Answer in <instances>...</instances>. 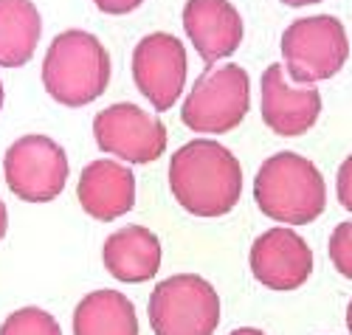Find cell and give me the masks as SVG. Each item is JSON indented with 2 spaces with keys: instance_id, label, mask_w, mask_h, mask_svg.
Here are the masks:
<instances>
[{
  "instance_id": "277c9868",
  "label": "cell",
  "mask_w": 352,
  "mask_h": 335,
  "mask_svg": "<svg viewBox=\"0 0 352 335\" xmlns=\"http://www.w3.org/2000/svg\"><path fill=\"white\" fill-rule=\"evenodd\" d=\"M279 48L290 79L299 85L333 79L349 56L344 23L333 14H313L290 23L282 34Z\"/></svg>"
},
{
  "instance_id": "7c38bea8",
  "label": "cell",
  "mask_w": 352,
  "mask_h": 335,
  "mask_svg": "<svg viewBox=\"0 0 352 335\" xmlns=\"http://www.w3.org/2000/svg\"><path fill=\"white\" fill-rule=\"evenodd\" d=\"M184 32L209 68L231 56L243 43V17L231 0H186Z\"/></svg>"
},
{
  "instance_id": "44dd1931",
  "label": "cell",
  "mask_w": 352,
  "mask_h": 335,
  "mask_svg": "<svg viewBox=\"0 0 352 335\" xmlns=\"http://www.w3.org/2000/svg\"><path fill=\"white\" fill-rule=\"evenodd\" d=\"M6 228H9V211H6L3 197H0V239L6 237Z\"/></svg>"
},
{
  "instance_id": "9c48e42d",
  "label": "cell",
  "mask_w": 352,
  "mask_h": 335,
  "mask_svg": "<svg viewBox=\"0 0 352 335\" xmlns=\"http://www.w3.org/2000/svg\"><path fill=\"white\" fill-rule=\"evenodd\" d=\"M186 68L189 65L184 43L166 32L146 34L133 51L135 87L158 113H166L181 99L186 85Z\"/></svg>"
},
{
  "instance_id": "ac0fdd59",
  "label": "cell",
  "mask_w": 352,
  "mask_h": 335,
  "mask_svg": "<svg viewBox=\"0 0 352 335\" xmlns=\"http://www.w3.org/2000/svg\"><path fill=\"white\" fill-rule=\"evenodd\" d=\"M330 262L344 279H352V220L336 226L330 237Z\"/></svg>"
},
{
  "instance_id": "52a82bcc",
  "label": "cell",
  "mask_w": 352,
  "mask_h": 335,
  "mask_svg": "<svg viewBox=\"0 0 352 335\" xmlns=\"http://www.w3.org/2000/svg\"><path fill=\"white\" fill-rule=\"evenodd\" d=\"M3 175L14 197L51 203L68 184V155L48 136H23L6 149Z\"/></svg>"
},
{
  "instance_id": "d6986e66",
  "label": "cell",
  "mask_w": 352,
  "mask_h": 335,
  "mask_svg": "<svg viewBox=\"0 0 352 335\" xmlns=\"http://www.w3.org/2000/svg\"><path fill=\"white\" fill-rule=\"evenodd\" d=\"M336 192H338V203H341L346 211H352V155H346L344 164L338 166Z\"/></svg>"
},
{
  "instance_id": "5b68a950",
  "label": "cell",
  "mask_w": 352,
  "mask_h": 335,
  "mask_svg": "<svg viewBox=\"0 0 352 335\" xmlns=\"http://www.w3.org/2000/svg\"><path fill=\"white\" fill-rule=\"evenodd\" d=\"M146 313L155 335H214L220 296L197 273H175L155 285Z\"/></svg>"
},
{
  "instance_id": "ffe728a7",
  "label": "cell",
  "mask_w": 352,
  "mask_h": 335,
  "mask_svg": "<svg viewBox=\"0 0 352 335\" xmlns=\"http://www.w3.org/2000/svg\"><path fill=\"white\" fill-rule=\"evenodd\" d=\"M94 3L104 14H130L144 3V0H94Z\"/></svg>"
},
{
  "instance_id": "6da1fadb",
  "label": "cell",
  "mask_w": 352,
  "mask_h": 335,
  "mask_svg": "<svg viewBox=\"0 0 352 335\" xmlns=\"http://www.w3.org/2000/svg\"><path fill=\"white\" fill-rule=\"evenodd\" d=\"M169 192L195 217H223L240 203V161L217 141L195 138L175 149L169 161Z\"/></svg>"
},
{
  "instance_id": "9a60e30c",
  "label": "cell",
  "mask_w": 352,
  "mask_h": 335,
  "mask_svg": "<svg viewBox=\"0 0 352 335\" xmlns=\"http://www.w3.org/2000/svg\"><path fill=\"white\" fill-rule=\"evenodd\" d=\"M74 335H138L133 301L119 290H94L74 310Z\"/></svg>"
},
{
  "instance_id": "ba28073f",
  "label": "cell",
  "mask_w": 352,
  "mask_h": 335,
  "mask_svg": "<svg viewBox=\"0 0 352 335\" xmlns=\"http://www.w3.org/2000/svg\"><path fill=\"white\" fill-rule=\"evenodd\" d=\"M94 138L102 152L127 164H153L166 152V125L130 102L104 107L94 118Z\"/></svg>"
},
{
  "instance_id": "7402d4cb",
  "label": "cell",
  "mask_w": 352,
  "mask_h": 335,
  "mask_svg": "<svg viewBox=\"0 0 352 335\" xmlns=\"http://www.w3.org/2000/svg\"><path fill=\"white\" fill-rule=\"evenodd\" d=\"M285 6H293V9H302V6H313V3H321V0H282Z\"/></svg>"
},
{
  "instance_id": "4fadbf2b",
  "label": "cell",
  "mask_w": 352,
  "mask_h": 335,
  "mask_svg": "<svg viewBox=\"0 0 352 335\" xmlns=\"http://www.w3.org/2000/svg\"><path fill=\"white\" fill-rule=\"evenodd\" d=\"M76 197L85 215H91L94 220H119L135 206V175L119 161H91L79 175Z\"/></svg>"
},
{
  "instance_id": "5bb4252c",
  "label": "cell",
  "mask_w": 352,
  "mask_h": 335,
  "mask_svg": "<svg viewBox=\"0 0 352 335\" xmlns=\"http://www.w3.org/2000/svg\"><path fill=\"white\" fill-rule=\"evenodd\" d=\"M161 239L144 226H124L104 239L102 262L113 279L124 285L150 282L161 268Z\"/></svg>"
},
{
  "instance_id": "30bf717a",
  "label": "cell",
  "mask_w": 352,
  "mask_h": 335,
  "mask_svg": "<svg viewBox=\"0 0 352 335\" xmlns=\"http://www.w3.org/2000/svg\"><path fill=\"white\" fill-rule=\"evenodd\" d=\"M321 116V94L316 85L293 82L282 63L262 74V121L285 138L305 136Z\"/></svg>"
},
{
  "instance_id": "d4e9b609",
  "label": "cell",
  "mask_w": 352,
  "mask_h": 335,
  "mask_svg": "<svg viewBox=\"0 0 352 335\" xmlns=\"http://www.w3.org/2000/svg\"><path fill=\"white\" fill-rule=\"evenodd\" d=\"M3 96H6L3 94V82H0V110H3Z\"/></svg>"
},
{
  "instance_id": "8992f818",
  "label": "cell",
  "mask_w": 352,
  "mask_h": 335,
  "mask_svg": "<svg viewBox=\"0 0 352 335\" xmlns=\"http://www.w3.org/2000/svg\"><path fill=\"white\" fill-rule=\"evenodd\" d=\"M251 107V82L245 68L226 63L203 71L184 102L181 118L195 133L220 136L240 125Z\"/></svg>"
},
{
  "instance_id": "8fae6325",
  "label": "cell",
  "mask_w": 352,
  "mask_h": 335,
  "mask_svg": "<svg viewBox=\"0 0 352 335\" xmlns=\"http://www.w3.org/2000/svg\"><path fill=\"white\" fill-rule=\"evenodd\" d=\"M251 273L271 290H296L313 273V251L293 228H271L251 246Z\"/></svg>"
},
{
  "instance_id": "603a6c76",
  "label": "cell",
  "mask_w": 352,
  "mask_h": 335,
  "mask_svg": "<svg viewBox=\"0 0 352 335\" xmlns=\"http://www.w3.org/2000/svg\"><path fill=\"white\" fill-rule=\"evenodd\" d=\"M228 335H265V332L256 329V327H240V329H234V332H228Z\"/></svg>"
},
{
  "instance_id": "7a4b0ae2",
  "label": "cell",
  "mask_w": 352,
  "mask_h": 335,
  "mask_svg": "<svg viewBox=\"0 0 352 335\" xmlns=\"http://www.w3.org/2000/svg\"><path fill=\"white\" fill-rule=\"evenodd\" d=\"M254 200L282 226H307L324 215L327 186L313 161L299 152H276L254 177Z\"/></svg>"
},
{
  "instance_id": "e0dca14e",
  "label": "cell",
  "mask_w": 352,
  "mask_h": 335,
  "mask_svg": "<svg viewBox=\"0 0 352 335\" xmlns=\"http://www.w3.org/2000/svg\"><path fill=\"white\" fill-rule=\"evenodd\" d=\"M0 335H63V329L48 310L20 307L0 324Z\"/></svg>"
},
{
  "instance_id": "2e32d148",
  "label": "cell",
  "mask_w": 352,
  "mask_h": 335,
  "mask_svg": "<svg viewBox=\"0 0 352 335\" xmlns=\"http://www.w3.org/2000/svg\"><path fill=\"white\" fill-rule=\"evenodd\" d=\"M43 20L32 0H0V68H23L34 56Z\"/></svg>"
},
{
  "instance_id": "cb8c5ba5",
  "label": "cell",
  "mask_w": 352,
  "mask_h": 335,
  "mask_svg": "<svg viewBox=\"0 0 352 335\" xmlns=\"http://www.w3.org/2000/svg\"><path fill=\"white\" fill-rule=\"evenodd\" d=\"M346 329L352 332V301H349V307H346Z\"/></svg>"
},
{
  "instance_id": "3957f363",
  "label": "cell",
  "mask_w": 352,
  "mask_h": 335,
  "mask_svg": "<svg viewBox=\"0 0 352 335\" xmlns=\"http://www.w3.org/2000/svg\"><path fill=\"white\" fill-rule=\"evenodd\" d=\"M43 85L48 96L65 107L96 102L110 85V56L104 45L79 28L56 34L43 59Z\"/></svg>"
}]
</instances>
